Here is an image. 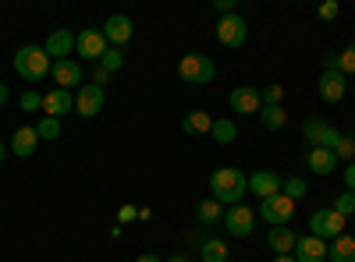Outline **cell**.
<instances>
[{
  "instance_id": "obj_30",
  "label": "cell",
  "mask_w": 355,
  "mask_h": 262,
  "mask_svg": "<svg viewBox=\"0 0 355 262\" xmlns=\"http://www.w3.org/2000/svg\"><path fill=\"white\" fill-rule=\"evenodd\" d=\"M331 209H334V213H341V216H352V213H355V191H348V188H345V191L334 198V206H331Z\"/></svg>"
},
{
  "instance_id": "obj_42",
  "label": "cell",
  "mask_w": 355,
  "mask_h": 262,
  "mask_svg": "<svg viewBox=\"0 0 355 262\" xmlns=\"http://www.w3.org/2000/svg\"><path fill=\"white\" fill-rule=\"evenodd\" d=\"M139 262H164L160 255H139Z\"/></svg>"
},
{
  "instance_id": "obj_9",
  "label": "cell",
  "mask_w": 355,
  "mask_h": 262,
  "mask_svg": "<svg viewBox=\"0 0 355 262\" xmlns=\"http://www.w3.org/2000/svg\"><path fill=\"white\" fill-rule=\"evenodd\" d=\"M302 135L313 142V149H334V145L341 142V131L331 128L327 121H306L302 124Z\"/></svg>"
},
{
  "instance_id": "obj_5",
  "label": "cell",
  "mask_w": 355,
  "mask_h": 262,
  "mask_svg": "<svg viewBox=\"0 0 355 262\" xmlns=\"http://www.w3.org/2000/svg\"><path fill=\"white\" fill-rule=\"evenodd\" d=\"M259 216H263V223H270V227H288L291 216H295V202L288 195H270V198H263Z\"/></svg>"
},
{
  "instance_id": "obj_24",
  "label": "cell",
  "mask_w": 355,
  "mask_h": 262,
  "mask_svg": "<svg viewBox=\"0 0 355 262\" xmlns=\"http://www.w3.org/2000/svg\"><path fill=\"white\" fill-rule=\"evenodd\" d=\"M259 124H263L266 131H281V128L288 124L284 106H263V110H259Z\"/></svg>"
},
{
  "instance_id": "obj_21",
  "label": "cell",
  "mask_w": 355,
  "mask_h": 262,
  "mask_svg": "<svg viewBox=\"0 0 355 262\" xmlns=\"http://www.w3.org/2000/svg\"><path fill=\"white\" fill-rule=\"evenodd\" d=\"M182 131L185 135H210L214 131V118L206 110H189L182 118Z\"/></svg>"
},
{
  "instance_id": "obj_1",
  "label": "cell",
  "mask_w": 355,
  "mask_h": 262,
  "mask_svg": "<svg viewBox=\"0 0 355 262\" xmlns=\"http://www.w3.org/2000/svg\"><path fill=\"white\" fill-rule=\"evenodd\" d=\"M249 191V178L239 167H220L210 174V195L220 206H239V198Z\"/></svg>"
},
{
  "instance_id": "obj_39",
  "label": "cell",
  "mask_w": 355,
  "mask_h": 262,
  "mask_svg": "<svg viewBox=\"0 0 355 262\" xmlns=\"http://www.w3.org/2000/svg\"><path fill=\"white\" fill-rule=\"evenodd\" d=\"M217 11L220 15H239V0H217Z\"/></svg>"
},
{
  "instance_id": "obj_17",
  "label": "cell",
  "mask_w": 355,
  "mask_h": 262,
  "mask_svg": "<svg viewBox=\"0 0 355 262\" xmlns=\"http://www.w3.org/2000/svg\"><path fill=\"white\" fill-rule=\"evenodd\" d=\"M43 50L50 53V61H68V53L75 50V36L68 32V28H57V32L46 36Z\"/></svg>"
},
{
  "instance_id": "obj_6",
  "label": "cell",
  "mask_w": 355,
  "mask_h": 262,
  "mask_svg": "<svg viewBox=\"0 0 355 262\" xmlns=\"http://www.w3.org/2000/svg\"><path fill=\"white\" fill-rule=\"evenodd\" d=\"M217 39H220L227 50L242 46V43L249 39V25H245V18H239V15H220V21H217Z\"/></svg>"
},
{
  "instance_id": "obj_14",
  "label": "cell",
  "mask_w": 355,
  "mask_h": 262,
  "mask_svg": "<svg viewBox=\"0 0 355 262\" xmlns=\"http://www.w3.org/2000/svg\"><path fill=\"white\" fill-rule=\"evenodd\" d=\"M345 93H348V78L341 75V71H323L320 75V100L323 103H338V100H345Z\"/></svg>"
},
{
  "instance_id": "obj_43",
  "label": "cell",
  "mask_w": 355,
  "mask_h": 262,
  "mask_svg": "<svg viewBox=\"0 0 355 262\" xmlns=\"http://www.w3.org/2000/svg\"><path fill=\"white\" fill-rule=\"evenodd\" d=\"M167 262H192V259H189V255H171Z\"/></svg>"
},
{
  "instance_id": "obj_29",
  "label": "cell",
  "mask_w": 355,
  "mask_h": 262,
  "mask_svg": "<svg viewBox=\"0 0 355 262\" xmlns=\"http://www.w3.org/2000/svg\"><path fill=\"white\" fill-rule=\"evenodd\" d=\"M217 142H234V138H239V128H234V121H214V131H210Z\"/></svg>"
},
{
  "instance_id": "obj_32",
  "label": "cell",
  "mask_w": 355,
  "mask_h": 262,
  "mask_svg": "<svg viewBox=\"0 0 355 262\" xmlns=\"http://www.w3.org/2000/svg\"><path fill=\"white\" fill-rule=\"evenodd\" d=\"M36 131H40V138H57V135H61V121H57V118H43L36 124Z\"/></svg>"
},
{
  "instance_id": "obj_3",
  "label": "cell",
  "mask_w": 355,
  "mask_h": 262,
  "mask_svg": "<svg viewBox=\"0 0 355 262\" xmlns=\"http://www.w3.org/2000/svg\"><path fill=\"white\" fill-rule=\"evenodd\" d=\"M214 75H217V68L206 53H185L182 64H178V78L189 82V85H210Z\"/></svg>"
},
{
  "instance_id": "obj_23",
  "label": "cell",
  "mask_w": 355,
  "mask_h": 262,
  "mask_svg": "<svg viewBox=\"0 0 355 262\" xmlns=\"http://www.w3.org/2000/svg\"><path fill=\"white\" fill-rule=\"evenodd\" d=\"M327 259L331 262H355V238H348V234L334 238L327 245Z\"/></svg>"
},
{
  "instance_id": "obj_33",
  "label": "cell",
  "mask_w": 355,
  "mask_h": 262,
  "mask_svg": "<svg viewBox=\"0 0 355 262\" xmlns=\"http://www.w3.org/2000/svg\"><path fill=\"white\" fill-rule=\"evenodd\" d=\"M334 156H338V160H348V163H352V156H355V138L341 135V142L334 145Z\"/></svg>"
},
{
  "instance_id": "obj_13",
  "label": "cell",
  "mask_w": 355,
  "mask_h": 262,
  "mask_svg": "<svg viewBox=\"0 0 355 262\" xmlns=\"http://www.w3.org/2000/svg\"><path fill=\"white\" fill-rule=\"evenodd\" d=\"M227 103H231L234 113H259L263 110V96H259V89H252V85H239V89H231Z\"/></svg>"
},
{
  "instance_id": "obj_16",
  "label": "cell",
  "mask_w": 355,
  "mask_h": 262,
  "mask_svg": "<svg viewBox=\"0 0 355 262\" xmlns=\"http://www.w3.org/2000/svg\"><path fill=\"white\" fill-rule=\"evenodd\" d=\"M43 110H46V118H57V121H61L68 110H75V96H71L68 89H57V85H53V89L43 96Z\"/></svg>"
},
{
  "instance_id": "obj_11",
  "label": "cell",
  "mask_w": 355,
  "mask_h": 262,
  "mask_svg": "<svg viewBox=\"0 0 355 262\" xmlns=\"http://www.w3.org/2000/svg\"><path fill=\"white\" fill-rule=\"evenodd\" d=\"M100 32H103L107 46H125V43L132 39L135 28H132V18H128V15H110V18H107V25L100 28Z\"/></svg>"
},
{
  "instance_id": "obj_22",
  "label": "cell",
  "mask_w": 355,
  "mask_h": 262,
  "mask_svg": "<svg viewBox=\"0 0 355 262\" xmlns=\"http://www.w3.org/2000/svg\"><path fill=\"white\" fill-rule=\"evenodd\" d=\"M306 163H309V170H316V174H334V170H338L334 149H309Z\"/></svg>"
},
{
  "instance_id": "obj_20",
  "label": "cell",
  "mask_w": 355,
  "mask_h": 262,
  "mask_svg": "<svg viewBox=\"0 0 355 262\" xmlns=\"http://www.w3.org/2000/svg\"><path fill=\"white\" fill-rule=\"evenodd\" d=\"M40 142H43V138H40L36 124H25V128H18L15 138H11V153H15V156H33Z\"/></svg>"
},
{
  "instance_id": "obj_4",
  "label": "cell",
  "mask_w": 355,
  "mask_h": 262,
  "mask_svg": "<svg viewBox=\"0 0 355 262\" xmlns=\"http://www.w3.org/2000/svg\"><path fill=\"white\" fill-rule=\"evenodd\" d=\"M309 234L320 238V241H334L345 234V216L334 213V209H316L309 216Z\"/></svg>"
},
{
  "instance_id": "obj_8",
  "label": "cell",
  "mask_w": 355,
  "mask_h": 262,
  "mask_svg": "<svg viewBox=\"0 0 355 262\" xmlns=\"http://www.w3.org/2000/svg\"><path fill=\"white\" fill-rule=\"evenodd\" d=\"M252 227H256V213H252L249 206H242V202L224 213V230H227L231 238H249Z\"/></svg>"
},
{
  "instance_id": "obj_28",
  "label": "cell",
  "mask_w": 355,
  "mask_h": 262,
  "mask_svg": "<svg viewBox=\"0 0 355 262\" xmlns=\"http://www.w3.org/2000/svg\"><path fill=\"white\" fill-rule=\"evenodd\" d=\"M100 68H107L110 75H114V71H121V68H125V53H121V46H107V53L100 57Z\"/></svg>"
},
{
  "instance_id": "obj_15",
  "label": "cell",
  "mask_w": 355,
  "mask_h": 262,
  "mask_svg": "<svg viewBox=\"0 0 355 262\" xmlns=\"http://www.w3.org/2000/svg\"><path fill=\"white\" fill-rule=\"evenodd\" d=\"M50 75H53V82H57V89H78V82H82V68L71 61H53V68H50Z\"/></svg>"
},
{
  "instance_id": "obj_45",
  "label": "cell",
  "mask_w": 355,
  "mask_h": 262,
  "mask_svg": "<svg viewBox=\"0 0 355 262\" xmlns=\"http://www.w3.org/2000/svg\"><path fill=\"white\" fill-rule=\"evenodd\" d=\"M8 160V149H4V142H0V163H4Z\"/></svg>"
},
{
  "instance_id": "obj_18",
  "label": "cell",
  "mask_w": 355,
  "mask_h": 262,
  "mask_svg": "<svg viewBox=\"0 0 355 262\" xmlns=\"http://www.w3.org/2000/svg\"><path fill=\"white\" fill-rule=\"evenodd\" d=\"M295 262H327V241H320L313 234L299 238V245H295Z\"/></svg>"
},
{
  "instance_id": "obj_36",
  "label": "cell",
  "mask_w": 355,
  "mask_h": 262,
  "mask_svg": "<svg viewBox=\"0 0 355 262\" xmlns=\"http://www.w3.org/2000/svg\"><path fill=\"white\" fill-rule=\"evenodd\" d=\"M338 11H341V8H338V0H327V4H320V18H323V21H334Z\"/></svg>"
},
{
  "instance_id": "obj_7",
  "label": "cell",
  "mask_w": 355,
  "mask_h": 262,
  "mask_svg": "<svg viewBox=\"0 0 355 262\" xmlns=\"http://www.w3.org/2000/svg\"><path fill=\"white\" fill-rule=\"evenodd\" d=\"M75 53L85 57V61H93V64H100V57L107 53V39H103L100 28H82V32L75 36Z\"/></svg>"
},
{
  "instance_id": "obj_34",
  "label": "cell",
  "mask_w": 355,
  "mask_h": 262,
  "mask_svg": "<svg viewBox=\"0 0 355 262\" xmlns=\"http://www.w3.org/2000/svg\"><path fill=\"white\" fill-rule=\"evenodd\" d=\"M259 96H263V106H281V96H284V89H281V85H266V89H263Z\"/></svg>"
},
{
  "instance_id": "obj_10",
  "label": "cell",
  "mask_w": 355,
  "mask_h": 262,
  "mask_svg": "<svg viewBox=\"0 0 355 262\" xmlns=\"http://www.w3.org/2000/svg\"><path fill=\"white\" fill-rule=\"evenodd\" d=\"M75 110H78V118H96V113L103 110V89L100 85H78Z\"/></svg>"
},
{
  "instance_id": "obj_27",
  "label": "cell",
  "mask_w": 355,
  "mask_h": 262,
  "mask_svg": "<svg viewBox=\"0 0 355 262\" xmlns=\"http://www.w3.org/2000/svg\"><path fill=\"white\" fill-rule=\"evenodd\" d=\"M196 216L202 223H217V220H224V206H220L217 198H206V202H199V206H196Z\"/></svg>"
},
{
  "instance_id": "obj_38",
  "label": "cell",
  "mask_w": 355,
  "mask_h": 262,
  "mask_svg": "<svg viewBox=\"0 0 355 262\" xmlns=\"http://www.w3.org/2000/svg\"><path fill=\"white\" fill-rule=\"evenodd\" d=\"M117 220L132 223V220H139V209H135V206H121V209H117Z\"/></svg>"
},
{
  "instance_id": "obj_35",
  "label": "cell",
  "mask_w": 355,
  "mask_h": 262,
  "mask_svg": "<svg viewBox=\"0 0 355 262\" xmlns=\"http://www.w3.org/2000/svg\"><path fill=\"white\" fill-rule=\"evenodd\" d=\"M21 110H28V113H33V110H43V96L33 93V89L21 93Z\"/></svg>"
},
{
  "instance_id": "obj_12",
  "label": "cell",
  "mask_w": 355,
  "mask_h": 262,
  "mask_svg": "<svg viewBox=\"0 0 355 262\" xmlns=\"http://www.w3.org/2000/svg\"><path fill=\"white\" fill-rule=\"evenodd\" d=\"M281 185H284V178L277 170H256L252 178H249V191L256 195V198H270V195H281Z\"/></svg>"
},
{
  "instance_id": "obj_31",
  "label": "cell",
  "mask_w": 355,
  "mask_h": 262,
  "mask_svg": "<svg viewBox=\"0 0 355 262\" xmlns=\"http://www.w3.org/2000/svg\"><path fill=\"white\" fill-rule=\"evenodd\" d=\"M281 195H288L291 202H299V198L306 195V181H302V178H288V181L281 185Z\"/></svg>"
},
{
  "instance_id": "obj_25",
  "label": "cell",
  "mask_w": 355,
  "mask_h": 262,
  "mask_svg": "<svg viewBox=\"0 0 355 262\" xmlns=\"http://www.w3.org/2000/svg\"><path fill=\"white\" fill-rule=\"evenodd\" d=\"M327 68H331V71H341L345 78L355 75V43H352L348 50H341L338 57H327Z\"/></svg>"
},
{
  "instance_id": "obj_40",
  "label": "cell",
  "mask_w": 355,
  "mask_h": 262,
  "mask_svg": "<svg viewBox=\"0 0 355 262\" xmlns=\"http://www.w3.org/2000/svg\"><path fill=\"white\" fill-rule=\"evenodd\" d=\"M341 174H345V188L355 191V163H348V170H341Z\"/></svg>"
},
{
  "instance_id": "obj_44",
  "label": "cell",
  "mask_w": 355,
  "mask_h": 262,
  "mask_svg": "<svg viewBox=\"0 0 355 262\" xmlns=\"http://www.w3.org/2000/svg\"><path fill=\"white\" fill-rule=\"evenodd\" d=\"M274 262H295V255H274Z\"/></svg>"
},
{
  "instance_id": "obj_41",
  "label": "cell",
  "mask_w": 355,
  "mask_h": 262,
  "mask_svg": "<svg viewBox=\"0 0 355 262\" xmlns=\"http://www.w3.org/2000/svg\"><path fill=\"white\" fill-rule=\"evenodd\" d=\"M4 103H8V85L0 82V106H4Z\"/></svg>"
},
{
  "instance_id": "obj_37",
  "label": "cell",
  "mask_w": 355,
  "mask_h": 262,
  "mask_svg": "<svg viewBox=\"0 0 355 262\" xmlns=\"http://www.w3.org/2000/svg\"><path fill=\"white\" fill-rule=\"evenodd\" d=\"M107 82H110V71H107V68H100V64H93V85H100V89H103Z\"/></svg>"
},
{
  "instance_id": "obj_2",
  "label": "cell",
  "mask_w": 355,
  "mask_h": 262,
  "mask_svg": "<svg viewBox=\"0 0 355 262\" xmlns=\"http://www.w3.org/2000/svg\"><path fill=\"white\" fill-rule=\"evenodd\" d=\"M50 68H53V61H50V53H46L43 46H21V50L15 53V71H18L25 82L46 78Z\"/></svg>"
},
{
  "instance_id": "obj_19",
  "label": "cell",
  "mask_w": 355,
  "mask_h": 262,
  "mask_svg": "<svg viewBox=\"0 0 355 262\" xmlns=\"http://www.w3.org/2000/svg\"><path fill=\"white\" fill-rule=\"evenodd\" d=\"M266 245H270L274 255H291L295 245H299V234H295L291 227H270V234H266Z\"/></svg>"
},
{
  "instance_id": "obj_26",
  "label": "cell",
  "mask_w": 355,
  "mask_h": 262,
  "mask_svg": "<svg viewBox=\"0 0 355 262\" xmlns=\"http://www.w3.org/2000/svg\"><path fill=\"white\" fill-rule=\"evenodd\" d=\"M199 255H202V262H227V245L220 238H206Z\"/></svg>"
}]
</instances>
